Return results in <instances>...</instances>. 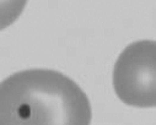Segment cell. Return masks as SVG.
<instances>
[{"mask_svg": "<svg viewBox=\"0 0 156 125\" xmlns=\"http://www.w3.org/2000/svg\"><path fill=\"white\" fill-rule=\"evenodd\" d=\"M113 89L126 104L150 108L156 106V44L138 40L129 44L113 69Z\"/></svg>", "mask_w": 156, "mask_h": 125, "instance_id": "7a4b0ae2", "label": "cell"}, {"mask_svg": "<svg viewBox=\"0 0 156 125\" xmlns=\"http://www.w3.org/2000/svg\"><path fill=\"white\" fill-rule=\"evenodd\" d=\"M27 0H0V31L11 26L22 14Z\"/></svg>", "mask_w": 156, "mask_h": 125, "instance_id": "3957f363", "label": "cell"}, {"mask_svg": "<svg viewBox=\"0 0 156 125\" xmlns=\"http://www.w3.org/2000/svg\"><path fill=\"white\" fill-rule=\"evenodd\" d=\"M91 118L86 93L59 71L22 70L0 83V125H90Z\"/></svg>", "mask_w": 156, "mask_h": 125, "instance_id": "6da1fadb", "label": "cell"}]
</instances>
